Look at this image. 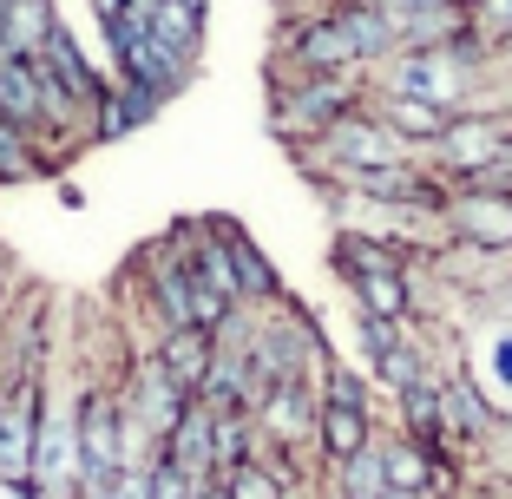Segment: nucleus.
Returning a JSON list of instances; mask_svg holds the SVG:
<instances>
[{
  "label": "nucleus",
  "mask_w": 512,
  "mask_h": 499,
  "mask_svg": "<svg viewBox=\"0 0 512 499\" xmlns=\"http://www.w3.org/2000/svg\"><path fill=\"white\" fill-rule=\"evenodd\" d=\"M493 73V53L473 40H447V46H401L381 66H368V86L381 92H407V99H427L440 112H467V99L486 86Z\"/></svg>",
  "instance_id": "1"
},
{
  "label": "nucleus",
  "mask_w": 512,
  "mask_h": 499,
  "mask_svg": "<svg viewBox=\"0 0 512 499\" xmlns=\"http://www.w3.org/2000/svg\"><path fill=\"white\" fill-rule=\"evenodd\" d=\"M368 99V73H302V79H270V132L289 152L329 132L342 112Z\"/></svg>",
  "instance_id": "2"
},
{
  "label": "nucleus",
  "mask_w": 512,
  "mask_h": 499,
  "mask_svg": "<svg viewBox=\"0 0 512 499\" xmlns=\"http://www.w3.org/2000/svg\"><path fill=\"white\" fill-rule=\"evenodd\" d=\"M506 138H512V112H447V125L421 145V165L440 184H473L506 152Z\"/></svg>",
  "instance_id": "3"
},
{
  "label": "nucleus",
  "mask_w": 512,
  "mask_h": 499,
  "mask_svg": "<svg viewBox=\"0 0 512 499\" xmlns=\"http://www.w3.org/2000/svg\"><path fill=\"white\" fill-rule=\"evenodd\" d=\"M447 243L460 250H486V257H512V191H493V184H440L434 204Z\"/></svg>",
  "instance_id": "4"
},
{
  "label": "nucleus",
  "mask_w": 512,
  "mask_h": 499,
  "mask_svg": "<svg viewBox=\"0 0 512 499\" xmlns=\"http://www.w3.org/2000/svg\"><path fill=\"white\" fill-rule=\"evenodd\" d=\"M53 362V355H46ZM40 394H46V368L20 375L14 388L0 394V493L14 499L27 486V467H33V427H40Z\"/></svg>",
  "instance_id": "5"
},
{
  "label": "nucleus",
  "mask_w": 512,
  "mask_h": 499,
  "mask_svg": "<svg viewBox=\"0 0 512 499\" xmlns=\"http://www.w3.org/2000/svg\"><path fill=\"white\" fill-rule=\"evenodd\" d=\"M204 27H211V0H151V7H145V33H151V46H158L171 66H184V73H197V53H204Z\"/></svg>",
  "instance_id": "6"
},
{
  "label": "nucleus",
  "mask_w": 512,
  "mask_h": 499,
  "mask_svg": "<svg viewBox=\"0 0 512 499\" xmlns=\"http://www.w3.org/2000/svg\"><path fill=\"white\" fill-rule=\"evenodd\" d=\"M460 368L480 381V394L499 414H512V316H493V309H486V329L460 348Z\"/></svg>",
  "instance_id": "7"
},
{
  "label": "nucleus",
  "mask_w": 512,
  "mask_h": 499,
  "mask_svg": "<svg viewBox=\"0 0 512 499\" xmlns=\"http://www.w3.org/2000/svg\"><path fill=\"white\" fill-rule=\"evenodd\" d=\"M33 60H40V73L53 79V86H60L66 99H79V106H99V99H106V73L92 66V53L79 46V33L66 27V20H60L53 33H46V46L33 53Z\"/></svg>",
  "instance_id": "8"
},
{
  "label": "nucleus",
  "mask_w": 512,
  "mask_h": 499,
  "mask_svg": "<svg viewBox=\"0 0 512 499\" xmlns=\"http://www.w3.org/2000/svg\"><path fill=\"white\" fill-rule=\"evenodd\" d=\"M224 250H230V270H237V303L243 309H263V303L283 296V270H276V257L237 224V217H224Z\"/></svg>",
  "instance_id": "9"
},
{
  "label": "nucleus",
  "mask_w": 512,
  "mask_h": 499,
  "mask_svg": "<svg viewBox=\"0 0 512 499\" xmlns=\"http://www.w3.org/2000/svg\"><path fill=\"white\" fill-rule=\"evenodd\" d=\"M375 414L368 408H342V401H322V414H316V440H309V454H316V473L322 467H335V460H348V454H362L368 440H375Z\"/></svg>",
  "instance_id": "10"
},
{
  "label": "nucleus",
  "mask_w": 512,
  "mask_h": 499,
  "mask_svg": "<svg viewBox=\"0 0 512 499\" xmlns=\"http://www.w3.org/2000/svg\"><path fill=\"white\" fill-rule=\"evenodd\" d=\"M211 355H217V342H211V329H158V342H151V362L165 368L171 381H178L184 394H197L204 388V375H211Z\"/></svg>",
  "instance_id": "11"
},
{
  "label": "nucleus",
  "mask_w": 512,
  "mask_h": 499,
  "mask_svg": "<svg viewBox=\"0 0 512 499\" xmlns=\"http://www.w3.org/2000/svg\"><path fill=\"white\" fill-rule=\"evenodd\" d=\"M46 73L40 60H14V53H0V119H14V125H46Z\"/></svg>",
  "instance_id": "12"
},
{
  "label": "nucleus",
  "mask_w": 512,
  "mask_h": 499,
  "mask_svg": "<svg viewBox=\"0 0 512 499\" xmlns=\"http://www.w3.org/2000/svg\"><path fill=\"white\" fill-rule=\"evenodd\" d=\"M211 421L217 414L204 408V401H184V414L165 434V460L178 473H191V480H211Z\"/></svg>",
  "instance_id": "13"
},
{
  "label": "nucleus",
  "mask_w": 512,
  "mask_h": 499,
  "mask_svg": "<svg viewBox=\"0 0 512 499\" xmlns=\"http://www.w3.org/2000/svg\"><path fill=\"white\" fill-rule=\"evenodd\" d=\"M53 27H60V7H53V0H7V7H0V53L33 60Z\"/></svg>",
  "instance_id": "14"
},
{
  "label": "nucleus",
  "mask_w": 512,
  "mask_h": 499,
  "mask_svg": "<svg viewBox=\"0 0 512 499\" xmlns=\"http://www.w3.org/2000/svg\"><path fill=\"white\" fill-rule=\"evenodd\" d=\"M381 434V427H375ZM388 493V473H381V447L368 440L362 454L335 460V467H322V499H381Z\"/></svg>",
  "instance_id": "15"
},
{
  "label": "nucleus",
  "mask_w": 512,
  "mask_h": 499,
  "mask_svg": "<svg viewBox=\"0 0 512 499\" xmlns=\"http://www.w3.org/2000/svg\"><path fill=\"white\" fill-rule=\"evenodd\" d=\"M256 454V427H250V414H217L211 421V473H230V467H243V460Z\"/></svg>",
  "instance_id": "16"
},
{
  "label": "nucleus",
  "mask_w": 512,
  "mask_h": 499,
  "mask_svg": "<svg viewBox=\"0 0 512 499\" xmlns=\"http://www.w3.org/2000/svg\"><path fill=\"white\" fill-rule=\"evenodd\" d=\"M40 178V158H33V132L14 119H0V191Z\"/></svg>",
  "instance_id": "17"
},
{
  "label": "nucleus",
  "mask_w": 512,
  "mask_h": 499,
  "mask_svg": "<svg viewBox=\"0 0 512 499\" xmlns=\"http://www.w3.org/2000/svg\"><path fill=\"white\" fill-rule=\"evenodd\" d=\"M460 7H467V40L486 53L512 33V0H460Z\"/></svg>",
  "instance_id": "18"
},
{
  "label": "nucleus",
  "mask_w": 512,
  "mask_h": 499,
  "mask_svg": "<svg viewBox=\"0 0 512 499\" xmlns=\"http://www.w3.org/2000/svg\"><path fill=\"white\" fill-rule=\"evenodd\" d=\"M191 486H197V480H191V473H178L165 454L145 467V499H191Z\"/></svg>",
  "instance_id": "19"
},
{
  "label": "nucleus",
  "mask_w": 512,
  "mask_h": 499,
  "mask_svg": "<svg viewBox=\"0 0 512 499\" xmlns=\"http://www.w3.org/2000/svg\"><path fill=\"white\" fill-rule=\"evenodd\" d=\"M322 401H342V408H368V414H375L368 375H355V368H342V362H335V375H329V388H322Z\"/></svg>",
  "instance_id": "20"
},
{
  "label": "nucleus",
  "mask_w": 512,
  "mask_h": 499,
  "mask_svg": "<svg viewBox=\"0 0 512 499\" xmlns=\"http://www.w3.org/2000/svg\"><path fill=\"white\" fill-rule=\"evenodd\" d=\"M191 499H230V493H224V480L211 473V480H197V486H191Z\"/></svg>",
  "instance_id": "21"
},
{
  "label": "nucleus",
  "mask_w": 512,
  "mask_h": 499,
  "mask_svg": "<svg viewBox=\"0 0 512 499\" xmlns=\"http://www.w3.org/2000/svg\"><path fill=\"white\" fill-rule=\"evenodd\" d=\"M493 66H499V73H506V79H512V33H506V40H499V46H493Z\"/></svg>",
  "instance_id": "22"
},
{
  "label": "nucleus",
  "mask_w": 512,
  "mask_h": 499,
  "mask_svg": "<svg viewBox=\"0 0 512 499\" xmlns=\"http://www.w3.org/2000/svg\"><path fill=\"white\" fill-rule=\"evenodd\" d=\"M73 499H119V486H79Z\"/></svg>",
  "instance_id": "23"
},
{
  "label": "nucleus",
  "mask_w": 512,
  "mask_h": 499,
  "mask_svg": "<svg viewBox=\"0 0 512 499\" xmlns=\"http://www.w3.org/2000/svg\"><path fill=\"white\" fill-rule=\"evenodd\" d=\"M486 499H512V480H493V493H486Z\"/></svg>",
  "instance_id": "24"
},
{
  "label": "nucleus",
  "mask_w": 512,
  "mask_h": 499,
  "mask_svg": "<svg viewBox=\"0 0 512 499\" xmlns=\"http://www.w3.org/2000/svg\"><path fill=\"white\" fill-rule=\"evenodd\" d=\"M14 296H20V289H7V296H0V316H7V309H14Z\"/></svg>",
  "instance_id": "25"
},
{
  "label": "nucleus",
  "mask_w": 512,
  "mask_h": 499,
  "mask_svg": "<svg viewBox=\"0 0 512 499\" xmlns=\"http://www.w3.org/2000/svg\"><path fill=\"white\" fill-rule=\"evenodd\" d=\"M506 263H512V257H506Z\"/></svg>",
  "instance_id": "26"
}]
</instances>
